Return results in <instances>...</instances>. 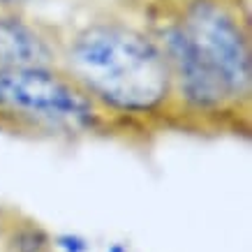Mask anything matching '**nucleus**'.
I'll return each mask as SVG.
<instances>
[{
  "label": "nucleus",
  "mask_w": 252,
  "mask_h": 252,
  "mask_svg": "<svg viewBox=\"0 0 252 252\" xmlns=\"http://www.w3.org/2000/svg\"><path fill=\"white\" fill-rule=\"evenodd\" d=\"M0 123L42 132H91L102 109L61 65L0 69Z\"/></svg>",
  "instance_id": "obj_3"
},
{
  "label": "nucleus",
  "mask_w": 252,
  "mask_h": 252,
  "mask_svg": "<svg viewBox=\"0 0 252 252\" xmlns=\"http://www.w3.org/2000/svg\"><path fill=\"white\" fill-rule=\"evenodd\" d=\"M16 252H51L49 241L39 229H21L14 238Z\"/></svg>",
  "instance_id": "obj_5"
},
{
  "label": "nucleus",
  "mask_w": 252,
  "mask_h": 252,
  "mask_svg": "<svg viewBox=\"0 0 252 252\" xmlns=\"http://www.w3.org/2000/svg\"><path fill=\"white\" fill-rule=\"evenodd\" d=\"M19 2H23V0H0L2 7H14V5H19Z\"/></svg>",
  "instance_id": "obj_6"
},
{
  "label": "nucleus",
  "mask_w": 252,
  "mask_h": 252,
  "mask_svg": "<svg viewBox=\"0 0 252 252\" xmlns=\"http://www.w3.org/2000/svg\"><path fill=\"white\" fill-rule=\"evenodd\" d=\"M61 65V44L19 12L0 14V69Z\"/></svg>",
  "instance_id": "obj_4"
},
{
  "label": "nucleus",
  "mask_w": 252,
  "mask_h": 252,
  "mask_svg": "<svg viewBox=\"0 0 252 252\" xmlns=\"http://www.w3.org/2000/svg\"><path fill=\"white\" fill-rule=\"evenodd\" d=\"M61 67L102 111L160 114L174 102V79L160 42L121 21H95L61 44Z\"/></svg>",
  "instance_id": "obj_2"
},
{
  "label": "nucleus",
  "mask_w": 252,
  "mask_h": 252,
  "mask_svg": "<svg viewBox=\"0 0 252 252\" xmlns=\"http://www.w3.org/2000/svg\"><path fill=\"white\" fill-rule=\"evenodd\" d=\"M174 79V102L194 114H220L248 104L252 54L248 26L227 0H185L158 39Z\"/></svg>",
  "instance_id": "obj_1"
},
{
  "label": "nucleus",
  "mask_w": 252,
  "mask_h": 252,
  "mask_svg": "<svg viewBox=\"0 0 252 252\" xmlns=\"http://www.w3.org/2000/svg\"><path fill=\"white\" fill-rule=\"evenodd\" d=\"M114 252H123V250H121V248H114Z\"/></svg>",
  "instance_id": "obj_7"
}]
</instances>
